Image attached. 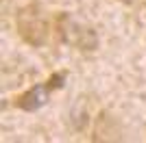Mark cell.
<instances>
[{
	"label": "cell",
	"instance_id": "1",
	"mask_svg": "<svg viewBox=\"0 0 146 143\" xmlns=\"http://www.w3.org/2000/svg\"><path fill=\"white\" fill-rule=\"evenodd\" d=\"M15 28H18V35L22 37V41H26L33 48H39L48 41L50 26L39 2H29V5L20 7L15 13Z\"/></svg>",
	"mask_w": 146,
	"mask_h": 143
},
{
	"label": "cell",
	"instance_id": "3",
	"mask_svg": "<svg viewBox=\"0 0 146 143\" xmlns=\"http://www.w3.org/2000/svg\"><path fill=\"white\" fill-rule=\"evenodd\" d=\"M50 85H33L31 89H26L22 95H18L15 98V106L22 108V111H29V113H35V111H39L42 106H46V102H48L50 98Z\"/></svg>",
	"mask_w": 146,
	"mask_h": 143
},
{
	"label": "cell",
	"instance_id": "2",
	"mask_svg": "<svg viewBox=\"0 0 146 143\" xmlns=\"http://www.w3.org/2000/svg\"><path fill=\"white\" fill-rule=\"evenodd\" d=\"M57 33H59L61 41L68 46H74L83 50V52H94L98 48V35L96 30L74 18L70 13H59L57 15Z\"/></svg>",
	"mask_w": 146,
	"mask_h": 143
},
{
	"label": "cell",
	"instance_id": "4",
	"mask_svg": "<svg viewBox=\"0 0 146 143\" xmlns=\"http://www.w3.org/2000/svg\"><path fill=\"white\" fill-rule=\"evenodd\" d=\"M70 115H72V124H74L76 130H81V128L87 124V108H83L81 102H76V106L70 111Z\"/></svg>",
	"mask_w": 146,
	"mask_h": 143
}]
</instances>
